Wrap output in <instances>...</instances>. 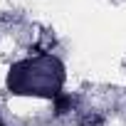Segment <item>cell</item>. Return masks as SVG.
I'll list each match as a JSON object with an SVG mask.
<instances>
[{"label": "cell", "mask_w": 126, "mask_h": 126, "mask_svg": "<svg viewBox=\"0 0 126 126\" xmlns=\"http://www.w3.org/2000/svg\"><path fill=\"white\" fill-rule=\"evenodd\" d=\"M64 84V67L59 64V59L52 54H40L35 59H25L15 64L8 74V87L13 94H45L54 99Z\"/></svg>", "instance_id": "cell-1"}]
</instances>
